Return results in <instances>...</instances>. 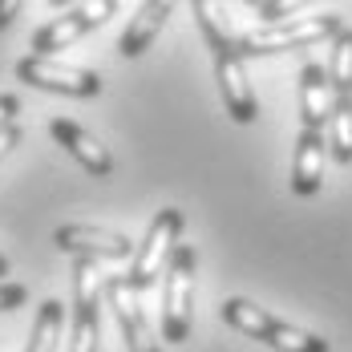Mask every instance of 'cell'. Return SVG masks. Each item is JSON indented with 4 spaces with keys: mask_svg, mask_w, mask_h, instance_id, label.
<instances>
[{
    "mask_svg": "<svg viewBox=\"0 0 352 352\" xmlns=\"http://www.w3.org/2000/svg\"><path fill=\"white\" fill-rule=\"evenodd\" d=\"M219 316H223V324H231L235 332H243V336H251V340H259V344H267V349H276V352H332V344L324 336L308 332V328H296V324H287L280 316H272L267 308L251 304L243 296L223 300Z\"/></svg>",
    "mask_w": 352,
    "mask_h": 352,
    "instance_id": "cell-1",
    "label": "cell"
},
{
    "mask_svg": "<svg viewBox=\"0 0 352 352\" xmlns=\"http://www.w3.org/2000/svg\"><path fill=\"white\" fill-rule=\"evenodd\" d=\"M344 29V21L336 12H320V16H292L283 25H259L239 33L235 57H272V53H287V49H312L320 41L332 45V36Z\"/></svg>",
    "mask_w": 352,
    "mask_h": 352,
    "instance_id": "cell-2",
    "label": "cell"
},
{
    "mask_svg": "<svg viewBox=\"0 0 352 352\" xmlns=\"http://www.w3.org/2000/svg\"><path fill=\"white\" fill-rule=\"evenodd\" d=\"M162 283V332L170 344H182L195 324V276H199V255L190 243H178L166 263Z\"/></svg>",
    "mask_w": 352,
    "mask_h": 352,
    "instance_id": "cell-3",
    "label": "cell"
},
{
    "mask_svg": "<svg viewBox=\"0 0 352 352\" xmlns=\"http://www.w3.org/2000/svg\"><path fill=\"white\" fill-rule=\"evenodd\" d=\"M106 276L98 259H73V324H69V352H102V296Z\"/></svg>",
    "mask_w": 352,
    "mask_h": 352,
    "instance_id": "cell-4",
    "label": "cell"
},
{
    "mask_svg": "<svg viewBox=\"0 0 352 352\" xmlns=\"http://www.w3.org/2000/svg\"><path fill=\"white\" fill-rule=\"evenodd\" d=\"M182 223L186 219H182L178 207H166V211L154 214V223L146 227L142 243L134 247V263L126 272V283L134 292H146L150 283L166 272V263H170V255H175V247H178V235H182Z\"/></svg>",
    "mask_w": 352,
    "mask_h": 352,
    "instance_id": "cell-5",
    "label": "cell"
},
{
    "mask_svg": "<svg viewBox=\"0 0 352 352\" xmlns=\"http://www.w3.org/2000/svg\"><path fill=\"white\" fill-rule=\"evenodd\" d=\"M113 12H118V0H89V4H69L61 16H53L49 25H41V29L29 36V49H33V57H53V53L69 49L73 41H81L89 29L106 25Z\"/></svg>",
    "mask_w": 352,
    "mask_h": 352,
    "instance_id": "cell-6",
    "label": "cell"
},
{
    "mask_svg": "<svg viewBox=\"0 0 352 352\" xmlns=\"http://www.w3.org/2000/svg\"><path fill=\"white\" fill-rule=\"evenodd\" d=\"M16 77L33 89H49V94H65V98H98L102 94V73L77 69V65H61L57 57H21L16 61Z\"/></svg>",
    "mask_w": 352,
    "mask_h": 352,
    "instance_id": "cell-7",
    "label": "cell"
},
{
    "mask_svg": "<svg viewBox=\"0 0 352 352\" xmlns=\"http://www.w3.org/2000/svg\"><path fill=\"white\" fill-rule=\"evenodd\" d=\"M106 300L113 308V316L122 324V336H126V349L130 352H162L150 324H146V312L138 304V292L126 283V276H106Z\"/></svg>",
    "mask_w": 352,
    "mask_h": 352,
    "instance_id": "cell-8",
    "label": "cell"
},
{
    "mask_svg": "<svg viewBox=\"0 0 352 352\" xmlns=\"http://www.w3.org/2000/svg\"><path fill=\"white\" fill-rule=\"evenodd\" d=\"M53 243L61 247L73 259H126L134 255V243L118 231H102V227H85V223H69V227H57Z\"/></svg>",
    "mask_w": 352,
    "mask_h": 352,
    "instance_id": "cell-9",
    "label": "cell"
},
{
    "mask_svg": "<svg viewBox=\"0 0 352 352\" xmlns=\"http://www.w3.org/2000/svg\"><path fill=\"white\" fill-rule=\"evenodd\" d=\"M214 81H219V98L231 113V122L251 126L259 118V102H255V89L247 81V69L235 53H214Z\"/></svg>",
    "mask_w": 352,
    "mask_h": 352,
    "instance_id": "cell-10",
    "label": "cell"
},
{
    "mask_svg": "<svg viewBox=\"0 0 352 352\" xmlns=\"http://www.w3.org/2000/svg\"><path fill=\"white\" fill-rule=\"evenodd\" d=\"M324 162H328V138L320 130L296 134V158H292V195L312 199L324 186Z\"/></svg>",
    "mask_w": 352,
    "mask_h": 352,
    "instance_id": "cell-11",
    "label": "cell"
},
{
    "mask_svg": "<svg viewBox=\"0 0 352 352\" xmlns=\"http://www.w3.org/2000/svg\"><path fill=\"white\" fill-rule=\"evenodd\" d=\"M49 134L61 142V146L69 150V154L85 166V170H89V175H98V178L113 175V154H109V150L94 138L89 130H81L77 122H69V118H53V122H49Z\"/></svg>",
    "mask_w": 352,
    "mask_h": 352,
    "instance_id": "cell-12",
    "label": "cell"
},
{
    "mask_svg": "<svg viewBox=\"0 0 352 352\" xmlns=\"http://www.w3.org/2000/svg\"><path fill=\"white\" fill-rule=\"evenodd\" d=\"M328 113H332V85L324 65H304L300 69V130H328Z\"/></svg>",
    "mask_w": 352,
    "mask_h": 352,
    "instance_id": "cell-13",
    "label": "cell"
},
{
    "mask_svg": "<svg viewBox=\"0 0 352 352\" xmlns=\"http://www.w3.org/2000/svg\"><path fill=\"white\" fill-rule=\"evenodd\" d=\"M170 12H175L170 0L138 4L134 16H130V25H126V33H122V41H118V53H122V57H142V53L150 49V41L162 33V25L170 21Z\"/></svg>",
    "mask_w": 352,
    "mask_h": 352,
    "instance_id": "cell-14",
    "label": "cell"
},
{
    "mask_svg": "<svg viewBox=\"0 0 352 352\" xmlns=\"http://www.w3.org/2000/svg\"><path fill=\"white\" fill-rule=\"evenodd\" d=\"M324 138H328V154L340 166H352V98H332Z\"/></svg>",
    "mask_w": 352,
    "mask_h": 352,
    "instance_id": "cell-15",
    "label": "cell"
},
{
    "mask_svg": "<svg viewBox=\"0 0 352 352\" xmlns=\"http://www.w3.org/2000/svg\"><path fill=\"white\" fill-rule=\"evenodd\" d=\"M61 328H65V308H61V300H45V304L36 308L33 332H29V349L25 352H57Z\"/></svg>",
    "mask_w": 352,
    "mask_h": 352,
    "instance_id": "cell-16",
    "label": "cell"
},
{
    "mask_svg": "<svg viewBox=\"0 0 352 352\" xmlns=\"http://www.w3.org/2000/svg\"><path fill=\"white\" fill-rule=\"evenodd\" d=\"M328 85H332V98H352V29H340L332 36Z\"/></svg>",
    "mask_w": 352,
    "mask_h": 352,
    "instance_id": "cell-17",
    "label": "cell"
},
{
    "mask_svg": "<svg viewBox=\"0 0 352 352\" xmlns=\"http://www.w3.org/2000/svg\"><path fill=\"white\" fill-rule=\"evenodd\" d=\"M195 21H199V29H203V36H207V45H211L214 53H235L239 33H231V29L219 21V4L195 0Z\"/></svg>",
    "mask_w": 352,
    "mask_h": 352,
    "instance_id": "cell-18",
    "label": "cell"
},
{
    "mask_svg": "<svg viewBox=\"0 0 352 352\" xmlns=\"http://www.w3.org/2000/svg\"><path fill=\"white\" fill-rule=\"evenodd\" d=\"M25 300H29V287H25V283L0 280V312H16Z\"/></svg>",
    "mask_w": 352,
    "mask_h": 352,
    "instance_id": "cell-19",
    "label": "cell"
},
{
    "mask_svg": "<svg viewBox=\"0 0 352 352\" xmlns=\"http://www.w3.org/2000/svg\"><path fill=\"white\" fill-rule=\"evenodd\" d=\"M16 109H21L16 94H0V130H8L16 122Z\"/></svg>",
    "mask_w": 352,
    "mask_h": 352,
    "instance_id": "cell-20",
    "label": "cell"
},
{
    "mask_svg": "<svg viewBox=\"0 0 352 352\" xmlns=\"http://www.w3.org/2000/svg\"><path fill=\"white\" fill-rule=\"evenodd\" d=\"M16 142H21V126H16V122H12V126H8V130H0V162H4V154H8V150H12V146H16Z\"/></svg>",
    "mask_w": 352,
    "mask_h": 352,
    "instance_id": "cell-21",
    "label": "cell"
},
{
    "mask_svg": "<svg viewBox=\"0 0 352 352\" xmlns=\"http://www.w3.org/2000/svg\"><path fill=\"white\" fill-rule=\"evenodd\" d=\"M16 12H21V0H8V4H0V29H8V25L16 21Z\"/></svg>",
    "mask_w": 352,
    "mask_h": 352,
    "instance_id": "cell-22",
    "label": "cell"
},
{
    "mask_svg": "<svg viewBox=\"0 0 352 352\" xmlns=\"http://www.w3.org/2000/svg\"><path fill=\"white\" fill-rule=\"evenodd\" d=\"M4 276H8V259L0 255V280H4Z\"/></svg>",
    "mask_w": 352,
    "mask_h": 352,
    "instance_id": "cell-23",
    "label": "cell"
}]
</instances>
